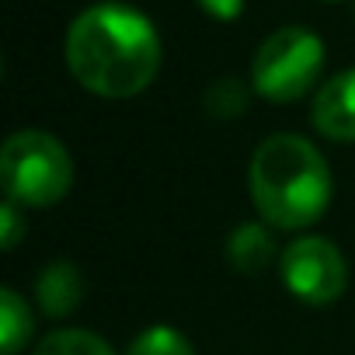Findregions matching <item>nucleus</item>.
Instances as JSON below:
<instances>
[{
	"label": "nucleus",
	"instance_id": "4468645a",
	"mask_svg": "<svg viewBox=\"0 0 355 355\" xmlns=\"http://www.w3.org/2000/svg\"><path fill=\"white\" fill-rule=\"evenodd\" d=\"M199 8L216 21H237L244 11V0H199Z\"/></svg>",
	"mask_w": 355,
	"mask_h": 355
},
{
	"label": "nucleus",
	"instance_id": "9b49d317",
	"mask_svg": "<svg viewBox=\"0 0 355 355\" xmlns=\"http://www.w3.org/2000/svg\"><path fill=\"white\" fill-rule=\"evenodd\" d=\"M125 355H196V345L171 324H150L129 341Z\"/></svg>",
	"mask_w": 355,
	"mask_h": 355
},
{
	"label": "nucleus",
	"instance_id": "423d86ee",
	"mask_svg": "<svg viewBox=\"0 0 355 355\" xmlns=\"http://www.w3.org/2000/svg\"><path fill=\"white\" fill-rule=\"evenodd\" d=\"M310 115L320 136L338 143H355V67L334 73L313 94Z\"/></svg>",
	"mask_w": 355,
	"mask_h": 355
},
{
	"label": "nucleus",
	"instance_id": "1a4fd4ad",
	"mask_svg": "<svg viewBox=\"0 0 355 355\" xmlns=\"http://www.w3.org/2000/svg\"><path fill=\"white\" fill-rule=\"evenodd\" d=\"M32 338V310L25 296L11 286L0 289V348L4 355H18Z\"/></svg>",
	"mask_w": 355,
	"mask_h": 355
},
{
	"label": "nucleus",
	"instance_id": "20e7f679",
	"mask_svg": "<svg viewBox=\"0 0 355 355\" xmlns=\"http://www.w3.org/2000/svg\"><path fill=\"white\" fill-rule=\"evenodd\" d=\"M324 70V42L300 25L272 32L251 63V87L265 101H296L303 98Z\"/></svg>",
	"mask_w": 355,
	"mask_h": 355
},
{
	"label": "nucleus",
	"instance_id": "6e6552de",
	"mask_svg": "<svg viewBox=\"0 0 355 355\" xmlns=\"http://www.w3.org/2000/svg\"><path fill=\"white\" fill-rule=\"evenodd\" d=\"M227 258L244 275L265 272L272 265V258H275V241H272L268 227H261V223H241L230 234V241H227Z\"/></svg>",
	"mask_w": 355,
	"mask_h": 355
},
{
	"label": "nucleus",
	"instance_id": "ddd939ff",
	"mask_svg": "<svg viewBox=\"0 0 355 355\" xmlns=\"http://www.w3.org/2000/svg\"><path fill=\"white\" fill-rule=\"evenodd\" d=\"M21 209L25 206H18V202H11V199H4V206H0V230H4V251H15L18 248V241H21V234H25V216H21Z\"/></svg>",
	"mask_w": 355,
	"mask_h": 355
},
{
	"label": "nucleus",
	"instance_id": "7ed1b4c3",
	"mask_svg": "<svg viewBox=\"0 0 355 355\" xmlns=\"http://www.w3.org/2000/svg\"><path fill=\"white\" fill-rule=\"evenodd\" d=\"M0 182L11 202L25 209H46L70 192L73 160L53 132L21 129L0 146Z\"/></svg>",
	"mask_w": 355,
	"mask_h": 355
},
{
	"label": "nucleus",
	"instance_id": "39448f33",
	"mask_svg": "<svg viewBox=\"0 0 355 355\" xmlns=\"http://www.w3.org/2000/svg\"><path fill=\"white\" fill-rule=\"evenodd\" d=\"M286 289L310 306H327L345 293L348 265L327 237H300L279 254Z\"/></svg>",
	"mask_w": 355,
	"mask_h": 355
},
{
	"label": "nucleus",
	"instance_id": "f03ea898",
	"mask_svg": "<svg viewBox=\"0 0 355 355\" xmlns=\"http://www.w3.org/2000/svg\"><path fill=\"white\" fill-rule=\"evenodd\" d=\"M248 189L258 216L275 230H303L317 223L334 196V178L324 153L293 132H279L258 143Z\"/></svg>",
	"mask_w": 355,
	"mask_h": 355
},
{
	"label": "nucleus",
	"instance_id": "9d476101",
	"mask_svg": "<svg viewBox=\"0 0 355 355\" xmlns=\"http://www.w3.org/2000/svg\"><path fill=\"white\" fill-rule=\"evenodd\" d=\"M32 355H115L112 345L94 334V331H84V327H60V331H49Z\"/></svg>",
	"mask_w": 355,
	"mask_h": 355
},
{
	"label": "nucleus",
	"instance_id": "f8f14e48",
	"mask_svg": "<svg viewBox=\"0 0 355 355\" xmlns=\"http://www.w3.org/2000/svg\"><path fill=\"white\" fill-rule=\"evenodd\" d=\"M244 105H248V87L237 77H223L206 91V112L213 119H234L244 112Z\"/></svg>",
	"mask_w": 355,
	"mask_h": 355
},
{
	"label": "nucleus",
	"instance_id": "f257e3e1",
	"mask_svg": "<svg viewBox=\"0 0 355 355\" xmlns=\"http://www.w3.org/2000/svg\"><path fill=\"white\" fill-rule=\"evenodd\" d=\"M160 35L150 18L129 4H94L67 32V67L80 87L98 98H136L160 73Z\"/></svg>",
	"mask_w": 355,
	"mask_h": 355
},
{
	"label": "nucleus",
	"instance_id": "0eeeda50",
	"mask_svg": "<svg viewBox=\"0 0 355 355\" xmlns=\"http://www.w3.org/2000/svg\"><path fill=\"white\" fill-rule=\"evenodd\" d=\"M35 300L46 317H70L84 300V275L73 261H49L35 279Z\"/></svg>",
	"mask_w": 355,
	"mask_h": 355
}]
</instances>
